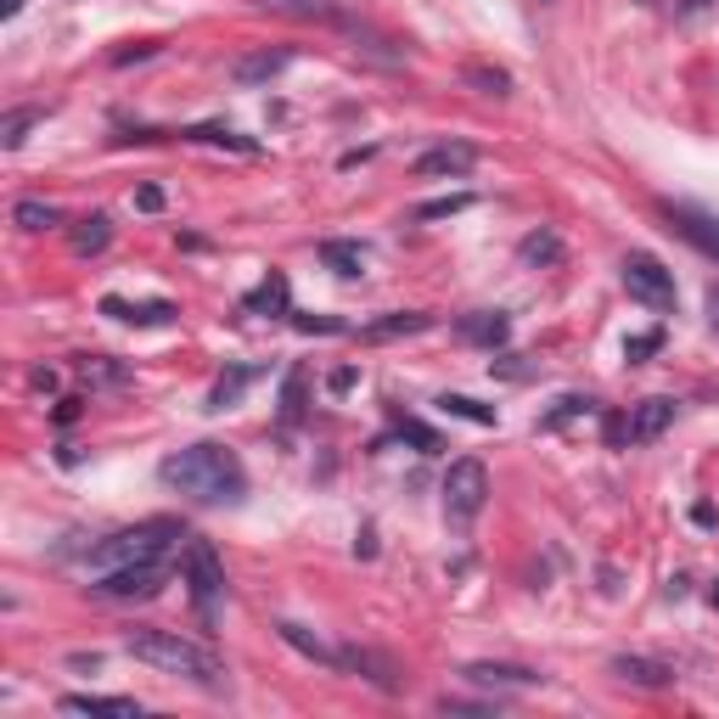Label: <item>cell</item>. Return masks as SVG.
I'll return each mask as SVG.
<instances>
[{
  "mask_svg": "<svg viewBox=\"0 0 719 719\" xmlns=\"http://www.w3.org/2000/svg\"><path fill=\"white\" fill-rule=\"evenodd\" d=\"M157 478L169 483L175 495L198 501V506H237V501H248V467H242V455L225 450V444H214V439L163 455Z\"/></svg>",
  "mask_w": 719,
  "mask_h": 719,
  "instance_id": "6da1fadb",
  "label": "cell"
},
{
  "mask_svg": "<svg viewBox=\"0 0 719 719\" xmlns=\"http://www.w3.org/2000/svg\"><path fill=\"white\" fill-rule=\"evenodd\" d=\"M124 652L136 664H147V669H157V674H175V680H191V685H225V664L214 658L209 646H198V641H186L180 630H129L124 635Z\"/></svg>",
  "mask_w": 719,
  "mask_h": 719,
  "instance_id": "7a4b0ae2",
  "label": "cell"
},
{
  "mask_svg": "<svg viewBox=\"0 0 719 719\" xmlns=\"http://www.w3.org/2000/svg\"><path fill=\"white\" fill-rule=\"evenodd\" d=\"M175 540H186L180 522L147 517V522H136V529H118V534H108V540H96V545L85 551V568H90V573H108V568H124V563H147V557H163V551H169Z\"/></svg>",
  "mask_w": 719,
  "mask_h": 719,
  "instance_id": "3957f363",
  "label": "cell"
},
{
  "mask_svg": "<svg viewBox=\"0 0 719 719\" xmlns=\"http://www.w3.org/2000/svg\"><path fill=\"white\" fill-rule=\"evenodd\" d=\"M180 584H186L191 607L203 613V625H214V607L225 602V563L214 557V545H209V540H191V534H186V557H180Z\"/></svg>",
  "mask_w": 719,
  "mask_h": 719,
  "instance_id": "277c9868",
  "label": "cell"
},
{
  "mask_svg": "<svg viewBox=\"0 0 719 719\" xmlns=\"http://www.w3.org/2000/svg\"><path fill=\"white\" fill-rule=\"evenodd\" d=\"M618 276H625V292L635 304H646V310H674V270L664 265L658 253H646V248H630L625 253V265H618Z\"/></svg>",
  "mask_w": 719,
  "mask_h": 719,
  "instance_id": "5b68a950",
  "label": "cell"
},
{
  "mask_svg": "<svg viewBox=\"0 0 719 719\" xmlns=\"http://www.w3.org/2000/svg\"><path fill=\"white\" fill-rule=\"evenodd\" d=\"M163 584H169V563L147 557V563H124V568L96 573L90 579V596H102V602H152Z\"/></svg>",
  "mask_w": 719,
  "mask_h": 719,
  "instance_id": "8992f818",
  "label": "cell"
},
{
  "mask_svg": "<svg viewBox=\"0 0 719 719\" xmlns=\"http://www.w3.org/2000/svg\"><path fill=\"white\" fill-rule=\"evenodd\" d=\"M674 428V400H641L630 405V416H613L607 421V444L613 450H641V444H658Z\"/></svg>",
  "mask_w": 719,
  "mask_h": 719,
  "instance_id": "52a82bcc",
  "label": "cell"
},
{
  "mask_svg": "<svg viewBox=\"0 0 719 719\" xmlns=\"http://www.w3.org/2000/svg\"><path fill=\"white\" fill-rule=\"evenodd\" d=\"M489 501V467L478 455H462V462H450L444 472V517L450 522H472Z\"/></svg>",
  "mask_w": 719,
  "mask_h": 719,
  "instance_id": "ba28073f",
  "label": "cell"
},
{
  "mask_svg": "<svg viewBox=\"0 0 719 719\" xmlns=\"http://www.w3.org/2000/svg\"><path fill=\"white\" fill-rule=\"evenodd\" d=\"M658 214L669 219L674 237H685L703 258H714V265H719V214H708L697 203H658Z\"/></svg>",
  "mask_w": 719,
  "mask_h": 719,
  "instance_id": "9c48e42d",
  "label": "cell"
},
{
  "mask_svg": "<svg viewBox=\"0 0 719 719\" xmlns=\"http://www.w3.org/2000/svg\"><path fill=\"white\" fill-rule=\"evenodd\" d=\"M258 7H270L281 17H304V23H332V28H343V35H354V40H371V28L360 23L343 0H258Z\"/></svg>",
  "mask_w": 719,
  "mask_h": 719,
  "instance_id": "30bf717a",
  "label": "cell"
},
{
  "mask_svg": "<svg viewBox=\"0 0 719 719\" xmlns=\"http://www.w3.org/2000/svg\"><path fill=\"white\" fill-rule=\"evenodd\" d=\"M338 652H343V669H354L366 685H377L382 697L405 692V674H400V664L388 658V652H377V646H338Z\"/></svg>",
  "mask_w": 719,
  "mask_h": 719,
  "instance_id": "8fae6325",
  "label": "cell"
},
{
  "mask_svg": "<svg viewBox=\"0 0 719 719\" xmlns=\"http://www.w3.org/2000/svg\"><path fill=\"white\" fill-rule=\"evenodd\" d=\"M411 169L421 175V180H467L472 169H478V147H467V141H439V147H428Z\"/></svg>",
  "mask_w": 719,
  "mask_h": 719,
  "instance_id": "7c38bea8",
  "label": "cell"
},
{
  "mask_svg": "<svg viewBox=\"0 0 719 719\" xmlns=\"http://www.w3.org/2000/svg\"><path fill=\"white\" fill-rule=\"evenodd\" d=\"M462 680H467V685H483V692H534V685H545L540 669H522V664H489V658L467 664Z\"/></svg>",
  "mask_w": 719,
  "mask_h": 719,
  "instance_id": "4fadbf2b",
  "label": "cell"
},
{
  "mask_svg": "<svg viewBox=\"0 0 719 719\" xmlns=\"http://www.w3.org/2000/svg\"><path fill=\"white\" fill-rule=\"evenodd\" d=\"M455 338L472 343V349H506V338H512V315H506V310H472V315L455 320Z\"/></svg>",
  "mask_w": 719,
  "mask_h": 719,
  "instance_id": "5bb4252c",
  "label": "cell"
},
{
  "mask_svg": "<svg viewBox=\"0 0 719 719\" xmlns=\"http://www.w3.org/2000/svg\"><path fill=\"white\" fill-rule=\"evenodd\" d=\"M421 332H433L428 310H394V315H377V320L360 326V338H366V343H394V338H421Z\"/></svg>",
  "mask_w": 719,
  "mask_h": 719,
  "instance_id": "9a60e30c",
  "label": "cell"
},
{
  "mask_svg": "<svg viewBox=\"0 0 719 719\" xmlns=\"http://www.w3.org/2000/svg\"><path fill=\"white\" fill-rule=\"evenodd\" d=\"M281 68H292V51L287 46H265V51H248V56H237L231 62V85H242V90H253V85H270Z\"/></svg>",
  "mask_w": 719,
  "mask_h": 719,
  "instance_id": "2e32d148",
  "label": "cell"
},
{
  "mask_svg": "<svg viewBox=\"0 0 719 719\" xmlns=\"http://www.w3.org/2000/svg\"><path fill=\"white\" fill-rule=\"evenodd\" d=\"M613 674L630 680V685H641V692H669V685H674V669L658 664V658H641V652H618Z\"/></svg>",
  "mask_w": 719,
  "mask_h": 719,
  "instance_id": "e0dca14e",
  "label": "cell"
},
{
  "mask_svg": "<svg viewBox=\"0 0 719 719\" xmlns=\"http://www.w3.org/2000/svg\"><path fill=\"white\" fill-rule=\"evenodd\" d=\"M56 708L62 714H108V719H141L147 714L136 697H102V692H68Z\"/></svg>",
  "mask_w": 719,
  "mask_h": 719,
  "instance_id": "ac0fdd59",
  "label": "cell"
},
{
  "mask_svg": "<svg viewBox=\"0 0 719 719\" xmlns=\"http://www.w3.org/2000/svg\"><path fill=\"white\" fill-rule=\"evenodd\" d=\"M276 635L292 646V652H304V658L310 664H320V669H343V652L338 646H326L315 630H304V625H292V618H281V625H276Z\"/></svg>",
  "mask_w": 719,
  "mask_h": 719,
  "instance_id": "d6986e66",
  "label": "cell"
},
{
  "mask_svg": "<svg viewBox=\"0 0 719 719\" xmlns=\"http://www.w3.org/2000/svg\"><path fill=\"white\" fill-rule=\"evenodd\" d=\"M242 310L248 315H292V287H287V276L270 270L253 292H242Z\"/></svg>",
  "mask_w": 719,
  "mask_h": 719,
  "instance_id": "ffe728a7",
  "label": "cell"
},
{
  "mask_svg": "<svg viewBox=\"0 0 719 719\" xmlns=\"http://www.w3.org/2000/svg\"><path fill=\"white\" fill-rule=\"evenodd\" d=\"M102 315H113V320H124V326H169L175 320V304L169 299H152V304H129V299H102Z\"/></svg>",
  "mask_w": 719,
  "mask_h": 719,
  "instance_id": "44dd1931",
  "label": "cell"
},
{
  "mask_svg": "<svg viewBox=\"0 0 719 719\" xmlns=\"http://www.w3.org/2000/svg\"><path fill=\"white\" fill-rule=\"evenodd\" d=\"M265 377V366H225V377L209 388V411H231V405H242V394Z\"/></svg>",
  "mask_w": 719,
  "mask_h": 719,
  "instance_id": "7402d4cb",
  "label": "cell"
},
{
  "mask_svg": "<svg viewBox=\"0 0 719 719\" xmlns=\"http://www.w3.org/2000/svg\"><path fill=\"white\" fill-rule=\"evenodd\" d=\"M320 265L332 270V276H343V281H360V276H366V248L343 242V237H326L320 242Z\"/></svg>",
  "mask_w": 719,
  "mask_h": 719,
  "instance_id": "603a6c76",
  "label": "cell"
},
{
  "mask_svg": "<svg viewBox=\"0 0 719 719\" xmlns=\"http://www.w3.org/2000/svg\"><path fill=\"white\" fill-rule=\"evenodd\" d=\"M180 141H203V147H225V152H242V157H253L258 152V141L253 136H237L231 124H198V129H180Z\"/></svg>",
  "mask_w": 719,
  "mask_h": 719,
  "instance_id": "cb8c5ba5",
  "label": "cell"
},
{
  "mask_svg": "<svg viewBox=\"0 0 719 719\" xmlns=\"http://www.w3.org/2000/svg\"><path fill=\"white\" fill-rule=\"evenodd\" d=\"M12 225H17V231H51V225H62V209L40 203V198H17L12 203Z\"/></svg>",
  "mask_w": 719,
  "mask_h": 719,
  "instance_id": "d4e9b609",
  "label": "cell"
},
{
  "mask_svg": "<svg viewBox=\"0 0 719 719\" xmlns=\"http://www.w3.org/2000/svg\"><path fill=\"white\" fill-rule=\"evenodd\" d=\"M68 242H74V253H79V258L102 253V248L113 242V225H108V214H85V219L74 225V237H68Z\"/></svg>",
  "mask_w": 719,
  "mask_h": 719,
  "instance_id": "484cf974",
  "label": "cell"
},
{
  "mask_svg": "<svg viewBox=\"0 0 719 719\" xmlns=\"http://www.w3.org/2000/svg\"><path fill=\"white\" fill-rule=\"evenodd\" d=\"M517 258L522 265H563V237L557 231H529L517 242Z\"/></svg>",
  "mask_w": 719,
  "mask_h": 719,
  "instance_id": "4316f807",
  "label": "cell"
},
{
  "mask_svg": "<svg viewBox=\"0 0 719 719\" xmlns=\"http://www.w3.org/2000/svg\"><path fill=\"white\" fill-rule=\"evenodd\" d=\"M40 118H46V108H12L7 118H0V147L17 152V147L28 141V129H35Z\"/></svg>",
  "mask_w": 719,
  "mask_h": 719,
  "instance_id": "83f0119b",
  "label": "cell"
},
{
  "mask_svg": "<svg viewBox=\"0 0 719 719\" xmlns=\"http://www.w3.org/2000/svg\"><path fill=\"white\" fill-rule=\"evenodd\" d=\"M591 411H596V400H584V394H568V400H557V411H545V416H540V433H557V428H568V421L591 416Z\"/></svg>",
  "mask_w": 719,
  "mask_h": 719,
  "instance_id": "f1b7e54d",
  "label": "cell"
},
{
  "mask_svg": "<svg viewBox=\"0 0 719 719\" xmlns=\"http://www.w3.org/2000/svg\"><path fill=\"white\" fill-rule=\"evenodd\" d=\"M439 411H450V416H462V421H478V428H495V405H478V400H467V394H439Z\"/></svg>",
  "mask_w": 719,
  "mask_h": 719,
  "instance_id": "f546056e",
  "label": "cell"
},
{
  "mask_svg": "<svg viewBox=\"0 0 719 719\" xmlns=\"http://www.w3.org/2000/svg\"><path fill=\"white\" fill-rule=\"evenodd\" d=\"M467 85H478L483 96H512V74L506 68H489V62H467Z\"/></svg>",
  "mask_w": 719,
  "mask_h": 719,
  "instance_id": "4dcf8cb0",
  "label": "cell"
},
{
  "mask_svg": "<svg viewBox=\"0 0 719 719\" xmlns=\"http://www.w3.org/2000/svg\"><path fill=\"white\" fill-rule=\"evenodd\" d=\"M472 209V191H450V198H433V203H416L411 219H450V214H467Z\"/></svg>",
  "mask_w": 719,
  "mask_h": 719,
  "instance_id": "1f68e13d",
  "label": "cell"
},
{
  "mask_svg": "<svg viewBox=\"0 0 719 719\" xmlns=\"http://www.w3.org/2000/svg\"><path fill=\"white\" fill-rule=\"evenodd\" d=\"M304 394H310V377H304V366H292L287 382H281V416H287V421L304 416Z\"/></svg>",
  "mask_w": 719,
  "mask_h": 719,
  "instance_id": "d6a6232c",
  "label": "cell"
},
{
  "mask_svg": "<svg viewBox=\"0 0 719 719\" xmlns=\"http://www.w3.org/2000/svg\"><path fill=\"white\" fill-rule=\"evenodd\" d=\"M400 433H405V439H411L421 455H439V450H444V439L428 428V421H416V416H400Z\"/></svg>",
  "mask_w": 719,
  "mask_h": 719,
  "instance_id": "836d02e7",
  "label": "cell"
},
{
  "mask_svg": "<svg viewBox=\"0 0 719 719\" xmlns=\"http://www.w3.org/2000/svg\"><path fill=\"white\" fill-rule=\"evenodd\" d=\"M664 349V332H635V338H625V360L630 366H641V360H652Z\"/></svg>",
  "mask_w": 719,
  "mask_h": 719,
  "instance_id": "e575fe53",
  "label": "cell"
},
{
  "mask_svg": "<svg viewBox=\"0 0 719 719\" xmlns=\"http://www.w3.org/2000/svg\"><path fill=\"white\" fill-rule=\"evenodd\" d=\"M292 326H299V332H320V338H338V332H349V320H332V315H292Z\"/></svg>",
  "mask_w": 719,
  "mask_h": 719,
  "instance_id": "d590c367",
  "label": "cell"
},
{
  "mask_svg": "<svg viewBox=\"0 0 719 719\" xmlns=\"http://www.w3.org/2000/svg\"><path fill=\"white\" fill-rule=\"evenodd\" d=\"M79 371H85L90 382H129V371H124V366H108V360H79Z\"/></svg>",
  "mask_w": 719,
  "mask_h": 719,
  "instance_id": "8d00e7d4",
  "label": "cell"
},
{
  "mask_svg": "<svg viewBox=\"0 0 719 719\" xmlns=\"http://www.w3.org/2000/svg\"><path fill=\"white\" fill-rule=\"evenodd\" d=\"M517 360H522V354H506V360H495V366H489V371H501V377H512V382H529V377H534L540 366H517Z\"/></svg>",
  "mask_w": 719,
  "mask_h": 719,
  "instance_id": "74e56055",
  "label": "cell"
},
{
  "mask_svg": "<svg viewBox=\"0 0 719 719\" xmlns=\"http://www.w3.org/2000/svg\"><path fill=\"white\" fill-rule=\"evenodd\" d=\"M163 203H169V198H163V186H152V180L136 191V209H141V214H157Z\"/></svg>",
  "mask_w": 719,
  "mask_h": 719,
  "instance_id": "f35d334b",
  "label": "cell"
},
{
  "mask_svg": "<svg viewBox=\"0 0 719 719\" xmlns=\"http://www.w3.org/2000/svg\"><path fill=\"white\" fill-rule=\"evenodd\" d=\"M354 382H360V371H354V366H343V371H332V377H326V388H332V394H349Z\"/></svg>",
  "mask_w": 719,
  "mask_h": 719,
  "instance_id": "ab89813d",
  "label": "cell"
},
{
  "mask_svg": "<svg viewBox=\"0 0 719 719\" xmlns=\"http://www.w3.org/2000/svg\"><path fill=\"white\" fill-rule=\"evenodd\" d=\"M714 7H719V0H680L674 17H703V12H714Z\"/></svg>",
  "mask_w": 719,
  "mask_h": 719,
  "instance_id": "60d3db41",
  "label": "cell"
},
{
  "mask_svg": "<svg viewBox=\"0 0 719 719\" xmlns=\"http://www.w3.org/2000/svg\"><path fill=\"white\" fill-rule=\"evenodd\" d=\"M28 382H35V388H46V394H51V388H56V371H51V366H35V371H28Z\"/></svg>",
  "mask_w": 719,
  "mask_h": 719,
  "instance_id": "b9f144b4",
  "label": "cell"
},
{
  "mask_svg": "<svg viewBox=\"0 0 719 719\" xmlns=\"http://www.w3.org/2000/svg\"><path fill=\"white\" fill-rule=\"evenodd\" d=\"M23 12V0H0V17H17Z\"/></svg>",
  "mask_w": 719,
  "mask_h": 719,
  "instance_id": "7bdbcfd3",
  "label": "cell"
},
{
  "mask_svg": "<svg viewBox=\"0 0 719 719\" xmlns=\"http://www.w3.org/2000/svg\"><path fill=\"white\" fill-rule=\"evenodd\" d=\"M708 602H714V607H719V584H714V591H708Z\"/></svg>",
  "mask_w": 719,
  "mask_h": 719,
  "instance_id": "ee69618b",
  "label": "cell"
}]
</instances>
